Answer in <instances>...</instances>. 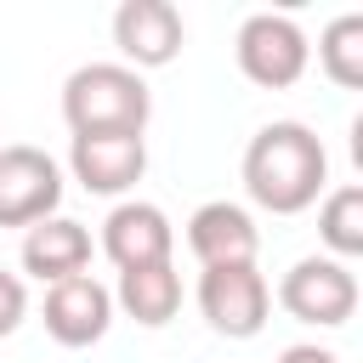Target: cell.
Masks as SVG:
<instances>
[{"mask_svg":"<svg viewBox=\"0 0 363 363\" xmlns=\"http://www.w3.org/2000/svg\"><path fill=\"white\" fill-rule=\"evenodd\" d=\"M278 363H340L329 346H312V340H301V346H284L278 352Z\"/></svg>","mask_w":363,"mask_h":363,"instance_id":"obj_17","label":"cell"},{"mask_svg":"<svg viewBox=\"0 0 363 363\" xmlns=\"http://www.w3.org/2000/svg\"><path fill=\"white\" fill-rule=\"evenodd\" d=\"M182 40H187V23H182V11L170 0H119L113 45H119L125 68H136V74L142 68H164V62H176Z\"/></svg>","mask_w":363,"mask_h":363,"instance_id":"obj_8","label":"cell"},{"mask_svg":"<svg viewBox=\"0 0 363 363\" xmlns=\"http://www.w3.org/2000/svg\"><path fill=\"white\" fill-rule=\"evenodd\" d=\"M68 170L85 193L125 199L147 170V136H74Z\"/></svg>","mask_w":363,"mask_h":363,"instance_id":"obj_10","label":"cell"},{"mask_svg":"<svg viewBox=\"0 0 363 363\" xmlns=\"http://www.w3.org/2000/svg\"><path fill=\"white\" fill-rule=\"evenodd\" d=\"M278 306H284L295 323L340 329V323L357 312V278H352V267L335 261V255H301V261L278 278Z\"/></svg>","mask_w":363,"mask_h":363,"instance_id":"obj_4","label":"cell"},{"mask_svg":"<svg viewBox=\"0 0 363 363\" xmlns=\"http://www.w3.org/2000/svg\"><path fill=\"white\" fill-rule=\"evenodd\" d=\"M176 250V227L159 204L147 199H119L102 221V255L119 267V272H136V267H159L170 261Z\"/></svg>","mask_w":363,"mask_h":363,"instance_id":"obj_9","label":"cell"},{"mask_svg":"<svg viewBox=\"0 0 363 363\" xmlns=\"http://www.w3.org/2000/svg\"><path fill=\"white\" fill-rule=\"evenodd\" d=\"M91 267V233L74 216H45L34 227H23V272L40 278L45 289L62 278H79Z\"/></svg>","mask_w":363,"mask_h":363,"instance_id":"obj_12","label":"cell"},{"mask_svg":"<svg viewBox=\"0 0 363 363\" xmlns=\"http://www.w3.org/2000/svg\"><path fill=\"white\" fill-rule=\"evenodd\" d=\"M62 119L74 136H142L153 119V91L125 62H85L62 79Z\"/></svg>","mask_w":363,"mask_h":363,"instance_id":"obj_2","label":"cell"},{"mask_svg":"<svg viewBox=\"0 0 363 363\" xmlns=\"http://www.w3.org/2000/svg\"><path fill=\"white\" fill-rule=\"evenodd\" d=\"M28 318V289H23V278L17 272H6L0 267V340L6 335H17V323Z\"/></svg>","mask_w":363,"mask_h":363,"instance_id":"obj_16","label":"cell"},{"mask_svg":"<svg viewBox=\"0 0 363 363\" xmlns=\"http://www.w3.org/2000/svg\"><path fill=\"white\" fill-rule=\"evenodd\" d=\"M233 57H238V74L261 91H289L306 62H312V45L301 34L295 17L284 11H250L238 23V40H233Z\"/></svg>","mask_w":363,"mask_h":363,"instance_id":"obj_3","label":"cell"},{"mask_svg":"<svg viewBox=\"0 0 363 363\" xmlns=\"http://www.w3.org/2000/svg\"><path fill=\"white\" fill-rule=\"evenodd\" d=\"M199 312L216 335L227 340H250L267 329V312H272V289L261 278L255 261H238V267H204L199 272Z\"/></svg>","mask_w":363,"mask_h":363,"instance_id":"obj_5","label":"cell"},{"mask_svg":"<svg viewBox=\"0 0 363 363\" xmlns=\"http://www.w3.org/2000/svg\"><path fill=\"white\" fill-rule=\"evenodd\" d=\"M62 204V170L45 147L6 142L0 147V227H34L57 216Z\"/></svg>","mask_w":363,"mask_h":363,"instance_id":"obj_6","label":"cell"},{"mask_svg":"<svg viewBox=\"0 0 363 363\" xmlns=\"http://www.w3.org/2000/svg\"><path fill=\"white\" fill-rule=\"evenodd\" d=\"M40 323L57 346L79 352V346H96L108 329H113V289L91 272L79 278H62L45 289V306H40Z\"/></svg>","mask_w":363,"mask_h":363,"instance_id":"obj_7","label":"cell"},{"mask_svg":"<svg viewBox=\"0 0 363 363\" xmlns=\"http://www.w3.org/2000/svg\"><path fill=\"white\" fill-rule=\"evenodd\" d=\"M318 68H323L340 91H357V85H363V11H340V17L318 34Z\"/></svg>","mask_w":363,"mask_h":363,"instance_id":"obj_15","label":"cell"},{"mask_svg":"<svg viewBox=\"0 0 363 363\" xmlns=\"http://www.w3.org/2000/svg\"><path fill=\"white\" fill-rule=\"evenodd\" d=\"M113 312L136 318L142 329H164V323L182 312V272H176L170 261H159V267H136V272H119Z\"/></svg>","mask_w":363,"mask_h":363,"instance_id":"obj_13","label":"cell"},{"mask_svg":"<svg viewBox=\"0 0 363 363\" xmlns=\"http://www.w3.org/2000/svg\"><path fill=\"white\" fill-rule=\"evenodd\" d=\"M329 187V153L312 125L272 119L244 147V193L272 216H301Z\"/></svg>","mask_w":363,"mask_h":363,"instance_id":"obj_1","label":"cell"},{"mask_svg":"<svg viewBox=\"0 0 363 363\" xmlns=\"http://www.w3.org/2000/svg\"><path fill=\"white\" fill-rule=\"evenodd\" d=\"M318 238H323V250L335 261L363 255V187L357 182L323 193V204H318Z\"/></svg>","mask_w":363,"mask_h":363,"instance_id":"obj_14","label":"cell"},{"mask_svg":"<svg viewBox=\"0 0 363 363\" xmlns=\"http://www.w3.org/2000/svg\"><path fill=\"white\" fill-rule=\"evenodd\" d=\"M187 250L199 255V267H238V261H255L261 250V227L244 204L233 199H210L187 216Z\"/></svg>","mask_w":363,"mask_h":363,"instance_id":"obj_11","label":"cell"}]
</instances>
